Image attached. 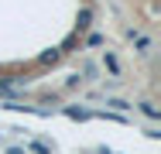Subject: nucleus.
Wrapping results in <instances>:
<instances>
[{
    "label": "nucleus",
    "mask_w": 161,
    "mask_h": 154,
    "mask_svg": "<svg viewBox=\"0 0 161 154\" xmlns=\"http://www.w3.org/2000/svg\"><path fill=\"white\" fill-rule=\"evenodd\" d=\"M103 62H106V69H110L113 75H120V65H117V58H113V55H106V58H103Z\"/></svg>",
    "instance_id": "f03ea898"
},
{
    "label": "nucleus",
    "mask_w": 161,
    "mask_h": 154,
    "mask_svg": "<svg viewBox=\"0 0 161 154\" xmlns=\"http://www.w3.org/2000/svg\"><path fill=\"white\" fill-rule=\"evenodd\" d=\"M89 21H93V10H82L79 14V24H75V34H82V31L89 28Z\"/></svg>",
    "instance_id": "f257e3e1"
}]
</instances>
